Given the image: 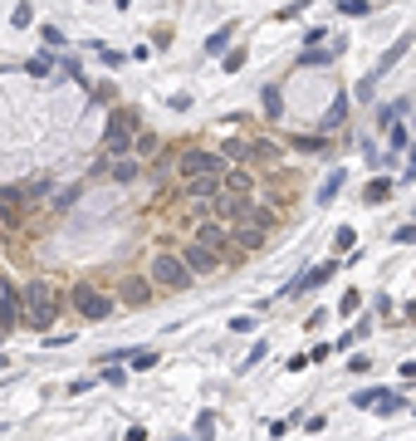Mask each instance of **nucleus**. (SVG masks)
Returning <instances> with one entry per match:
<instances>
[{"instance_id":"nucleus-28","label":"nucleus","mask_w":416,"mask_h":441,"mask_svg":"<svg viewBox=\"0 0 416 441\" xmlns=\"http://www.w3.org/2000/svg\"><path fill=\"white\" fill-rule=\"evenodd\" d=\"M358 338H367V319H363V324H358V329H348V333H343V338H338V348H353V343H358Z\"/></svg>"},{"instance_id":"nucleus-38","label":"nucleus","mask_w":416,"mask_h":441,"mask_svg":"<svg viewBox=\"0 0 416 441\" xmlns=\"http://www.w3.org/2000/svg\"><path fill=\"white\" fill-rule=\"evenodd\" d=\"M0 343H5V329H0Z\"/></svg>"},{"instance_id":"nucleus-30","label":"nucleus","mask_w":416,"mask_h":441,"mask_svg":"<svg viewBox=\"0 0 416 441\" xmlns=\"http://www.w3.org/2000/svg\"><path fill=\"white\" fill-rule=\"evenodd\" d=\"M235 69H245V49H230L225 54V74H235Z\"/></svg>"},{"instance_id":"nucleus-27","label":"nucleus","mask_w":416,"mask_h":441,"mask_svg":"<svg viewBox=\"0 0 416 441\" xmlns=\"http://www.w3.org/2000/svg\"><path fill=\"white\" fill-rule=\"evenodd\" d=\"M210 432H215V417L201 412V417H196V441H210Z\"/></svg>"},{"instance_id":"nucleus-11","label":"nucleus","mask_w":416,"mask_h":441,"mask_svg":"<svg viewBox=\"0 0 416 441\" xmlns=\"http://www.w3.org/2000/svg\"><path fill=\"white\" fill-rule=\"evenodd\" d=\"M407 49H412V35H397V39H392V44L382 49V59H377V69L387 74L392 64H402V54H407Z\"/></svg>"},{"instance_id":"nucleus-36","label":"nucleus","mask_w":416,"mask_h":441,"mask_svg":"<svg viewBox=\"0 0 416 441\" xmlns=\"http://www.w3.org/2000/svg\"><path fill=\"white\" fill-rule=\"evenodd\" d=\"M230 329H235V333H250V329H255V319H250V314H240V319H230Z\"/></svg>"},{"instance_id":"nucleus-1","label":"nucleus","mask_w":416,"mask_h":441,"mask_svg":"<svg viewBox=\"0 0 416 441\" xmlns=\"http://www.w3.org/2000/svg\"><path fill=\"white\" fill-rule=\"evenodd\" d=\"M54 314H59L54 290H49L44 280H30V285L20 290V319H25L30 329H49V324H54Z\"/></svg>"},{"instance_id":"nucleus-4","label":"nucleus","mask_w":416,"mask_h":441,"mask_svg":"<svg viewBox=\"0 0 416 441\" xmlns=\"http://www.w3.org/2000/svg\"><path fill=\"white\" fill-rule=\"evenodd\" d=\"M270 230H275V216H270V211H260V206H250V211L240 216V225H235V240H240L245 250H255V245H265V240H270Z\"/></svg>"},{"instance_id":"nucleus-31","label":"nucleus","mask_w":416,"mask_h":441,"mask_svg":"<svg viewBox=\"0 0 416 441\" xmlns=\"http://www.w3.org/2000/svg\"><path fill=\"white\" fill-rule=\"evenodd\" d=\"M333 245H338V250H353V245H358V235H353V230H348V225H343V230H338V235H333Z\"/></svg>"},{"instance_id":"nucleus-32","label":"nucleus","mask_w":416,"mask_h":441,"mask_svg":"<svg viewBox=\"0 0 416 441\" xmlns=\"http://www.w3.org/2000/svg\"><path fill=\"white\" fill-rule=\"evenodd\" d=\"M265 353H270V343H265V338H260V343H255V348H250V353H245V368H255V363H260V358H265Z\"/></svg>"},{"instance_id":"nucleus-5","label":"nucleus","mask_w":416,"mask_h":441,"mask_svg":"<svg viewBox=\"0 0 416 441\" xmlns=\"http://www.w3.org/2000/svg\"><path fill=\"white\" fill-rule=\"evenodd\" d=\"M182 177L187 182H196V177H225L230 167H225V152H182Z\"/></svg>"},{"instance_id":"nucleus-13","label":"nucleus","mask_w":416,"mask_h":441,"mask_svg":"<svg viewBox=\"0 0 416 441\" xmlns=\"http://www.w3.org/2000/svg\"><path fill=\"white\" fill-rule=\"evenodd\" d=\"M122 299H127V304H152V285H147V280H127V285H122Z\"/></svg>"},{"instance_id":"nucleus-10","label":"nucleus","mask_w":416,"mask_h":441,"mask_svg":"<svg viewBox=\"0 0 416 441\" xmlns=\"http://www.w3.org/2000/svg\"><path fill=\"white\" fill-rule=\"evenodd\" d=\"M333 270H338V260H323L318 270H309V275H299V280L289 285V294H294V290H299V294H304V290H318V285H323V280H328Z\"/></svg>"},{"instance_id":"nucleus-21","label":"nucleus","mask_w":416,"mask_h":441,"mask_svg":"<svg viewBox=\"0 0 416 441\" xmlns=\"http://www.w3.org/2000/svg\"><path fill=\"white\" fill-rule=\"evenodd\" d=\"M25 69H30L34 79H44V74L54 69V59H49V54H30V64H25Z\"/></svg>"},{"instance_id":"nucleus-37","label":"nucleus","mask_w":416,"mask_h":441,"mask_svg":"<svg viewBox=\"0 0 416 441\" xmlns=\"http://www.w3.org/2000/svg\"><path fill=\"white\" fill-rule=\"evenodd\" d=\"M127 441H147V427H127Z\"/></svg>"},{"instance_id":"nucleus-25","label":"nucleus","mask_w":416,"mask_h":441,"mask_svg":"<svg viewBox=\"0 0 416 441\" xmlns=\"http://www.w3.org/2000/svg\"><path fill=\"white\" fill-rule=\"evenodd\" d=\"M343 113H348V99L338 94V99H333V108H328V118H323V128H333V123H343Z\"/></svg>"},{"instance_id":"nucleus-33","label":"nucleus","mask_w":416,"mask_h":441,"mask_svg":"<svg viewBox=\"0 0 416 441\" xmlns=\"http://www.w3.org/2000/svg\"><path fill=\"white\" fill-rule=\"evenodd\" d=\"M397 407H402L397 392H382V397H377V412H397Z\"/></svg>"},{"instance_id":"nucleus-14","label":"nucleus","mask_w":416,"mask_h":441,"mask_svg":"<svg viewBox=\"0 0 416 441\" xmlns=\"http://www.w3.org/2000/svg\"><path fill=\"white\" fill-rule=\"evenodd\" d=\"M108 172H113V182H137L142 167H137L132 157H118V162H108Z\"/></svg>"},{"instance_id":"nucleus-20","label":"nucleus","mask_w":416,"mask_h":441,"mask_svg":"<svg viewBox=\"0 0 416 441\" xmlns=\"http://www.w3.org/2000/svg\"><path fill=\"white\" fill-rule=\"evenodd\" d=\"M230 35H235L230 25H225V30H215V35L206 39V54H225V44H230Z\"/></svg>"},{"instance_id":"nucleus-35","label":"nucleus","mask_w":416,"mask_h":441,"mask_svg":"<svg viewBox=\"0 0 416 441\" xmlns=\"http://www.w3.org/2000/svg\"><path fill=\"white\" fill-rule=\"evenodd\" d=\"M15 25H20V30H30V5H25V0L15 5Z\"/></svg>"},{"instance_id":"nucleus-9","label":"nucleus","mask_w":416,"mask_h":441,"mask_svg":"<svg viewBox=\"0 0 416 441\" xmlns=\"http://www.w3.org/2000/svg\"><path fill=\"white\" fill-rule=\"evenodd\" d=\"M196 240H201V245H210V250H220V255H225V245H230L235 235H230V225H220V220H201V225H196Z\"/></svg>"},{"instance_id":"nucleus-39","label":"nucleus","mask_w":416,"mask_h":441,"mask_svg":"<svg viewBox=\"0 0 416 441\" xmlns=\"http://www.w3.org/2000/svg\"><path fill=\"white\" fill-rule=\"evenodd\" d=\"M412 128H416V118H412Z\"/></svg>"},{"instance_id":"nucleus-7","label":"nucleus","mask_w":416,"mask_h":441,"mask_svg":"<svg viewBox=\"0 0 416 441\" xmlns=\"http://www.w3.org/2000/svg\"><path fill=\"white\" fill-rule=\"evenodd\" d=\"M210 211H215V220H240L245 211H250V201H245V192H230V187H220V192L210 197Z\"/></svg>"},{"instance_id":"nucleus-24","label":"nucleus","mask_w":416,"mask_h":441,"mask_svg":"<svg viewBox=\"0 0 416 441\" xmlns=\"http://www.w3.org/2000/svg\"><path fill=\"white\" fill-rule=\"evenodd\" d=\"M377 397H382V387H363V392H353V407H377Z\"/></svg>"},{"instance_id":"nucleus-22","label":"nucleus","mask_w":416,"mask_h":441,"mask_svg":"<svg viewBox=\"0 0 416 441\" xmlns=\"http://www.w3.org/2000/svg\"><path fill=\"white\" fill-rule=\"evenodd\" d=\"M387 147H397V152H402V147H412V137H407V128H402V123H392V128H387Z\"/></svg>"},{"instance_id":"nucleus-3","label":"nucleus","mask_w":416,"mask_h":441,"mask_svg":"<svg viewBox=\"0 0 416 441\" xmlns=\"http://www.w3.org/2000/svg\"><path fill=\"white\" fill-rule=\"evenodd\" d=\"M191 280H196V275H191V265H187L182 255H157V260H152V285H162V290H177V294H182Z\"/></svg>"},{"instance_id":"nucleus-23","label":"nucleus","mask_w":416,"mask_h":441,"mask_svg":"<svg viewBox=\"0 0 416 441\" xmlns=\"http://www.w3.org/2000/svg\"><path fill=\"white\" fill-rule=\"evenodd\" d=\"M358 304H363V294H358V290H343V299H338V314L348 319V314H358Z\"/></svg>"},{"instance_id":"nucleus-18","label":"nucleus","mask_w":416,"mask_h":441,"mask_svg":"<svg viewBox=\"0 0 416 441\" xmlns=\"http://www.w3.org/2000/svg\"><path fill=\"white\" fill-rule=\"evenodd\" d=\"M299 64H304V69H323V64H333V49H304Z\"/></svg>"},{"instance_id":"nucleus-17","label":"nucleus","mask_w":416,"mask_h":441,"mask_svg":"<svg viewBox=\"0 0 416 441\" xmlns=\"http://www.w3.org/2000/svg\"><path fill=\"white\" fill-rule=\"evenodd\" d=\"M343 182H348V177H343V172H328V177H323V187H318V201H323V206H328V201H333V197H338V187H343Z\"/></svg>"},{"instance_id":"nucleus-15","label":"nucleus","mask_w":416,"mask_h":441,"mask_svg":"<svg viewBox=\"0 0 416 441\" xmlns=\"http://www.w3.org/2000/svg\"><path fill=\"white\" fill-rule=\"evenodd\" d=\"M225 187H230V192H245V197H250V192H255V177H250L245 167H230V172H225Z\"/></svg>"},{"instance_id":"nucleus-2","label":"nucleus","mask_w":416,"mask_h":441,"mask_svg":"<svg viewBox=\"0 0 416 441\" xmlns=\"http://www.w3.org/2000/svg\"><path fill=\"white\" fill-rule=\"evenodd\" d=\"M103 147H108V157H118V152H127V147H137V123H132V113H127V108L108 113V128H103Z\"/></svg>"},{"instance_id":"nucleus-34","label":"nucleus","mask_w":416,"mask_h":441,"mask_svg":"<svg viewBox=\"0 0 416 441\" xmlns=\"http://www.w3.org/2000/svg\"><path fill=\"white\" fill-rule=\"evenodd\" d=\"M103 383H108V387H122V383H127V373H122V368L113 363V368H108V373H103Z\"/></svg>"},{"instance_id":"nucleus-12","label":"nucleus","mask_w":416,"mask_h":441,"mask_svg":"<svg viewBox=\"0 0 416 441\" xmlns=\"http://www.w3.org/2000/svg\"><path fill=\"white\" fill-rule=\"evenodd\" d=\"M220 152H225V157H255V152L275 157V147H250L245 137H225V142H220Z\"/></svg>"},{"instance_id":"nucleus-8","label":"nucleus","mask_w":416,"mask_h":441,"mask_svg":"<svg viewBox=\"0 0 416 441\" xmlns=\"http://www.w3.org/2000/svg\"><path fill=\"white\" fill-rule=\"evenodd\" d=\"M182 260H187V265H191V275H215V270H220V260H225V255H220V250H210V245H201V240H191V245H187V255H182Z\"/></svg>"},{"instance_id":"nucleus-29","label":"nucleus","mask_w":416,"mask_h":441,"mask_svg":"<svg viewBox=\"0 0 416 441\" xmlns=\"http://www.w3.org/2000/svg\"><path fill=\"white\" fill-rule=\"evenodd\" d=\"M338 10H343V15H367L372 5H367V0H338Z\"/></svg>"},{"instance_id":"nucleus-6","label":"nucleus","mask_w":416,"mask_h":441,"mask_svg":"<svg viewBox=\"0 0 416 441\" xmlns=\"http://www.w3.org/2000/svg\"><path fill=\"white\" fill-rule=\"evenodd\" d=\"M69 304H74V309H79L84 319H94V324L113 314V299H108L103 290H94V285H74V294H69Z\"/></svg>"},{"instance_id":"nucleus-26","label":"nucleus","mask_w":416,"mask_h":441,"mask_svg":"<svg viewBox=\"0 0 416 441\" xmlns=\"http://www.w3.org/2000/svg\"><path fill=\"white\" fill-rule=\"evenodd\" d=\"M377 79H382V69H372L367 79H358V99H372V89H377Z\"/></svg>"},{"instance_id":"nucleus-16","label":"nucleus","mask_w":416,"mask_h":441,"mask_svg":"<svg viewBox=\"0 0 416 441\" xmlns=\"http://www.w3.org/2000/svg\"><path fill=\"white\" fill-rule=\"evenodd\" d=\"M260 104H265V118H279V113H284V104H279V84H265Z\"/></svg>"},{"instance_id":"nucleus-19","label":"nucleus","mask_w":416,"mask_h":441,"mask_svg":"<svg viewBox=\"0 0 416 441\" xmlns=\"http://www.w3.org/2000/svg\"><path fill=\"white\" fill-rule=\"evenodd\" d=\"M392 187H397V182H387V177H377V182H372V187H367L363 197H367V201H387V197H392Z\"/></svg>"}]
</instances>
